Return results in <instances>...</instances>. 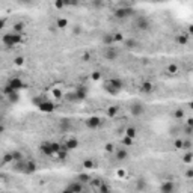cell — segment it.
Listing matches in <instances>:
<instances>
[{"mask_svg": "<svg viewBox=\"0 0 193 193\" xmlns=\"http://www.w3.org/2000/svg\"><path fill=\"white\" fill-rule=\"evenodd\" d=\"M5 23H6L5 20H0V29H3V27H5Z\"/></svg>", "mask_w": 193, "mask_h": 193, "instance_id": "816d5d0a", "label": "cell"}, {"mask_svg": "<svg viewBox=\"0 0 193 193\" xmlns=\"http://www.w3.org/2000/svg\"><path fill=\"white\" fill-rule=\"evenodd\" d=\"M51 94L54 95V98H62V95H64V92H62L60 89H53Z\"/></svg>", "mask_w": 193, "mask_h": 193, "instance_id": "ab89813d", "label": "cell"}, {"mask_svg": "<svg viewBox=\"0 0 193 193\" xmlns=\"http://www.w3.org/2000/svg\"><path fill=\"white\" fill-rule=\"evenodd\" d=\"M74 95H76V100H83L88 95V89L84 86H77L76 91H74Z\"/></svg>", "mask_w": 193, "mask_h": 193, "instance_id": "9a60e30c", "label": "cell"}, {"mask_svg": "<svg viewBox=\"0 0 193 193\" xmlns=\"http://www.w3.org/2000/svg\"><path fill=\"white\" fill-rule=\"evenodd\" d=\"M12 161H14V158H12L11 153H6V154L3 155V164H8V163H12Z\"/></svg>", "mask_w": 193, "mask_h": 193, "instance_id": "e575fe53", "label": "cell"}, {"mask_svg": "<svg viewBox=\"0 0 193 193\" xmlns=\"http://www.w3.org/2000/svg\"><path fill=\"white\" fill-rule=\"evenodd\" d=\"M113 154H115V158L116 160H119V161H122V160H127L128 158V151L125 150V148H118L113 151Z\"/></svg>", "mask_w": 193, "mask_h": 193, "instance_id": "5bb4252c", "label": "cell"}, {"mask_svg": "<svg viewBox=\"0 0 193 193\" xmlns=\"http://www.w3.org/2000/svg\"><path fill=\"white\" fill-rule=\"evenodd\" d=\"M6 97H8V100H9L11 103H17V101H18V98H20V97H18V91H12V92H11V94H8Z\"/></svg>", "mask_w": 193, "mask_h": 193, "instance_id": "603a6c76", "label": "cell"}, {"mask_svg": "<svg viewBox=\"0 0 193 193\" xmlns=\"http://www.w3.org/2000/svg\"><path fill=\"white\" fill-rule=\"evenodd\" d=\"M174 118H175V119H183V118H184V110H183V109H175Z\"/></svg>", "mask_w": 193, "mask_h": 193, "instance_id": "1f68e13d", "label": "cell"}, {"mask_svg": "<svg viewBox=\"0 0 193 193\" xmlns=\"http://www.w3.org/2000/svg\"><path fill=\"white\" fill-rule=\"evenodd\" d=\"M112 36H113V42H122V41H124V35H122L121 32L112 33Z\"/></svg>", "mask_w": 193, "mask_h": 193, "instance_id": "d6a6232c", "label": "cell"}, {"mask_svg": "<svg viewBox=\"0 0 193 193\" xmlns=\"http://www.w3.org/2000/svg\"><path fill=\"white\" fill-rule=\"evenodd\" d=\"M89 183L92 184V187H94L95 190H97V189H98V187L103 184V181H101V180H92V181H89Z\"/></svg>", "mask_w": 193, "mask_h": 193, "instance_id": "f35d334b", "label": "cell"}, {"mask_svg": "<svg viewBox=\"0 0 193 193\" xmlns=\"http://www.w3.org/2000/svg\"><path fill=\"white\" fill-rule=\"evenodd\" d=\"M175 189H177V186H175L174 181H163L161 186H160V192L161 193H172L175 192Z\"/></svg>", "mask_w": 193, "mask_h": 193, "instance_id": "8fae6325", "label": "cell"}, {"mask_svg": "<svg viewBox=\"0 0 193 193\" xmlns=\"http://www.w3.org/2000/svg\"><path fill=\"white\" fill-rule=\"evenodd\" d=\"M116 175H118V177H121V178H124V177H125V171H122V169H121V171H118V172H116Z\"/></svg>", "mask_w": 193, "mask_h": 193, "instance_id": "c3c4849f", "label": "cell"}, {"mask_svg": "<svg viewBox=\"0 0 193 193\" xmlns=\"http://www.w3.org/2000/svg\"><path fill=\"white\" fill-rule=\"evenodd\" d=\"M100 78H101V73H100V71H94V73H92V80H94V81H98Z\"/></svg>", "mask_w": 193, "mask_h": 193, "instance_id": "7bdbcfd3", "label": "cell"}, {"mask_svg": "<svg viewBox=\"0 0 193 193\" xmlns=\"http://www.w3.org/2000/svg\"><path fill=\"white\" fill-rule=\"evenodd\" d=\"M3 100H5V94H3V92H0V103H2Z\"/></svg>", "mask_w": 193, "mask_h": 193, "instance_id": "f5cc1de1", "label": "cell"}, {"mask_svg": "<svg viewBox=\"0 0 193 193\" xmlns=\"http://www.w3.org/2000/svg\"><path fill=\"white\" fill-rule=\"evenodd\" d=\"M8 84L14 89V91H20V89H23L26 84H24V81L21 80L20 77H12L9 78V81H8Z\"/></svg>", "mask_w": 193, "mask_h": 193, "instance_id": "9c48e42d", "label": "cell"}, {"mask_svg": "<svg viewBox=\"0 0 193 193\" xmlns=\"http://www.w3.org/2000/svg\"><path fill=\"white\" fill-rule=\"evenodd\" d=\"M177 71H178V67H177V65H169V67H167V73L175 74Z\"/></svg>", "mask_w": 193, "mask_h": 193, "instance_id": "60d3db41", "label": "cell"}, {"mask_svg": "<svg viewBox=\"0 0 193 193\" xmlns=\"http://www.w3.org/2000/svg\"><path fill=\"white\" fill-rule=\"evenodd\" d=\"M76 180L80 181V183H89V181H91V177H89L88 174H80V175H77Z\"/></svg>", "mask_w": 193, "mask_h": 193, "instance_id": "4316f807", "label": "cell"}, {"mask_svg": "<svg viewBox=\"0 0 193 193\" xmlns=\"http://www.w3.org/2000/svg\"><path fill=\"white\" fill-rule=\"evenodd\" d=\"M11 154H12V158H14V161H18V160H21V158H24V154L21 153V151H11ZM12 161V163H14Z\"/></svg>", "mask_w": 193, "mask_h": 193, "instance_id": "cb8c5ba5", "label": "cell"}, {"mask_svg": "<svg viewBox=\"0 0 193 193\" xmlns=\"http://www.w3.org/2000/svg\"><path fill=\"white\" fill-rule=\"evenodd\" d=\"M5 133V125H0V134Z\"/></svg>", "mask_w": 193, "mask_h": 193, "instance_id": "db71d44e", "label": "cell"}, {"mask_svg": "<svg viewBox=\"0 0 193 193\" xmlns=\"http://www.w3.org/2000/svg\"><path fill=\"white\" fill-rule=\"evenodd\" d=\"M33 103L38 106V109L44 113H51L54 112V103L50 101V100H45V98H36L33 100Z\"/></svg>", "mask_w": 193, "mask_h": 193, "instance_id": "3957f363", "label": "cell"}, {"mask_svg": "<svg viewBox=\"0 0 193 193\" xmlns=\"http://www.w3.org/2000/svg\"><path fill=\"white\" fill-rule=\"evenodd\" d=\"M2 180H3V177H0V181H2Z\"/></svg>", "mask_w": 193, "mask_h": 193, "instance_id": "6f0895ef", "label": "cell"}, {"mask_svg": "<svg viewBox=\"0 0 193 193\" xmlns=\"http://www.w3.org/2000/svg\"><path fill=\"white\" fill-rule=\"evenodd\" d=\"M154 91V84L151 83V81H143L142 84H140V92H143V94H151Z\"/></svg>", "mask_w": 193, "mask_h": 193, "instance_id": "ac0fdd59", "label": "cell"}, {"mask_svg": "<svg viewBox=\"0 0 193 193\" xmlns=\"http://www.w3.org/2000/svg\"><path fill=\"white\" fill-rule=\"evenodd\" d=\"M38 171V164L36 161L30 160V158H26V166H24V174H35Z\"/></svg>", "mask_w": 193, "mask_h": 193, "instance_id": "7c38bea8", "label": "cell"}, {"mask_svg": "<svg viewBox=\"0 0 193 193\" xmlns=\"http://www.w3.org/2000/svg\"><path fill=\"white\" fill-rule=\"evenodd\" d=\"M133 14H134V11H133L131 8H119V9L115 12V17L116 18L124 20V18H127V17H131Z\"/></svg>", "mask_w": 193, "mask_h": 193, "instance_id": "ba28073f", "label": "cell"}, {"mask_svg": "<svg viewBox=\"0 0 193 193\" xmlns=\"http://www.w3.org/2000/svg\"><path fill=\"white\" fill-rule=\"evenodd\" d=\"M189 39H190V35H189L187 32H184V33H181V35L177 36V42L181 44V45H186V44L189 42Z\"/></svg>", "mask_w": 193, "mask_h": 193, "instance_id": "d6986e66", "label": "cell"}, {"mask_svg": "<svg viewBox=\"0 0 193 193\" xmlns=\"http://www.w3.org/2000/svg\"><path fill=\"white\" fill-rule=\"evenodd\" d=\"M104 150H106V153H113L115 151V146H113V143H106Z\"/></svg>", "mask_w": 193, "mask_h": 193, "instance_id": "b9f144b4", "label": "cell"}, {"mask_svg": "<svg viewBox=\"0 0 193 193\" xmlns=\"http://www.w3.org/2000/svg\"><path fill=\"white\" fill-rule=\"evenodd\" d=\"M136 45H137V42H136L133 38H130V39L125 41V48H128V50H133Z\"/></svg>", "mask_w": 193, "mask_h": 193, "instance_id": "f1b7e54d", "label": "cell"}, {"mask_svg": "<svg viewBox=\"0 0 193 193\" xmlns=\"http://www.w3.org/2000/svg\"><path fill=\"white\" fill-rule=\"evenodd\" d=\"M73 32H74V35H80V33H81V27H80V26H78V24H76V26H74V27H73Z\"/></svg>", "mask_w": 193, "mask_h": 193, "instance_id": "bcb514c9", "label": "cell"}, {"mask_svg": "<svg viewBox=\"0 0 193 193\" xmlns=\"http://www.w3.org/2000/svg\"><path fill=\"white\" fill-rule=\"evenodd\" d=\"M24 36H26L24 33H15V32H11V33H5V35L2 36V42H3V45H5V47H8V48H12V47H15L17 44L23 42Z\"/></svg>", "mask_w": 193, "mask_h": 193, "instance_id": "6da1fadb", "label": "cell"}, {"mask_svg": "<svg viewBox=\"0 0 193 193\" xmlns=\"http://www.w3.org/2000/svg\"><path fill=\"white\" fill-rule=\"evenodd\" d=\"M118 56H119L118 48L112 47V45H107V47H106V50H104V57H106L107 60H116Z\"/></svg>", "mask_w": 193, "mask_h": 193, "instance_id": "8992f818", "label": "cell"}, {"mask_svg": "<svg viewBox=\"0 0 193 193\" xmlns=\"http://www.w3.org/2000/svg\"><path fill=\"white\" fill-rule=\"evenodd\" d=\"M104 89H106L109 94L115 95V94H118V92L122 89V81H121L119 78H109L107 81H104Z\"/></svg>", "mask_w": 193, "mask_h": 193, "instance_id": "7a4b0ae2", "label": "cell"}, {"mask_svg": "<svg viewBox=\"0 0 193 193\" xmlns=\"http://www.w3.org/2000/svg\"><path fill=\"white\" fill-rule=\"evenodd\" d=\"M103 42H104L106 45H110V44H113V36H112V35H106V36L103 38Z\"/></svg>", "mask_w": 193, "mask_h": 193, "instance_id": "74e56055", "label": "cell"}, {"mask_svg": "<svg viewBox=\"0 0 193 193\" xmlns=\"http://www.w3.org/2000/svg\"><path fill=\"white\" fill-rule=\"evenodd\" d=\"M183 161H184L186 164H192V161H193V154H192V151H187V153L184 154V157H183Z\"/></svg>", "mask_w": 193, "mask_h": 193, "instance_id": "484cf974", "label": "cell"}, {"mask_svg": "<svg viewBox=\"0 0 193 193\" xmlns=\"http://www.w3.org/2000/svg\"><path fill=\"white\" fill-rule=\"evenodd\" d=\"M32 0H20V3H30Z\"/></svg>", "mask_w": 193, "mask_h": 193, "instance_id": "11a10c76", "label": "cell"}, {"mask_svg": "<svg viewBox=\"0 0 193 193\" xmlns=\"http://www.w3.org/2000/svg\"><path fill=\"white\" fill-rule=\"evenodd\" d=\"M65 192H70V193H80L83 192V183H80V181H73V183H70V186H67L65 187Z\"/></svg>", "mask_w": 193, "mask_h": 193, "instance_id": "52a82bcc", "label": "cell"}, {"mask_svg": "<svg viewBox=\"0 0 193 193\" xmlns=\"http://www.w3.org/2000/svg\"><path fill=\"white\" fill-rule=\"evenodd\" d=\"M54 8L56 9H64L65 8V0H54Z\"/></svg>", "mask_w": 193, "mask_h": 193, "instance_id": "d590c367", "label": "cell"}, {"mask_svg": "<svg viewBox=\"0 0 193 193\" xmlns=\"http://www.w3.org/2000/svg\"><path fill=\"white\" fill-rule=\"evenodd\" d=\"M136 27H137L139 30H146V29H150V21H148L145 17H139V18L136 20Z\"/></svg>", "mask_w": 193, "mask_h": 193, "instance_id": "4fadbf2b", "label": "cell"}, {"mask_svg": "<svg viewBox=\"0 0 193 193\" xmlns=\"http://www.w3.org/2000/svg\"><path fill=\"white\" fill-rule=\"evenodd\" d=\"M84 124H86V127H88L89 130H97V128L101 127L103 121H101L100 116H89V118L84 121Z\"/></svg>", "mask_w": 193, "mask_h": 193, "instance_id": "277c9868", "label": "cell"}, {"mask_svg": "<svg viewBox=\"0 0 193 193\" xmlns=\"http://www.w3.org/2000/svg\"><path fill=\"white\" fill-rule=\"evenodd\" d=\"M103 2H112V0H103Z\"/></svg>", "mask_w": 193, "mask_h": 193, "instance_id": "9f6ffc18", "label": "cell"}, {"mask_svg": "<svg viewBox=\"0 0 193 193\" xmlns=\"http://www.w3.org/2000/svg\"><path fill=\"white\" fill-rule=\"evenodd\" d=\"M133 140H134V139H131V137H128V136H124V137H122V145H124V146H131V145H133Z\"/></svg>", "mask_w": 193, "mask_h": 193, "instance_id": "f546056e", "label": "cell"}, {"mask_svg": "<svg viewBox=\"0 0 193 193\" xmlns=\"http://www.w3.org/2000/svg\"><path fill=\"white\" fill-rule=\"evenodd\" d=\"M89 57H91V56H89V53H84V54L81 56V59H83V60H86V62L89 60Z\"/></svg>", "mask_w": 193, "mask_h": 193, "instance_id": "681fc988", "label": "cell"}, {"mask_svg": "<svg viewBox=\"0 0 193 193\" xmlns=\"http://www.w3.org/2000/svg\"><path fill=\"white\" fill-rule=\"evenodd\" d=\"M136 134H137L136 127H127V128H125V136H128V137L134 139V137H136Z\"/></svg>", "mask_w": 193, "mask_h": 193, "instance_id": "44dd1931", "label": "cell"}, {"mask_svg": "<svg viewBox=\"0 0 193 193\" xmlns=\"http://www.w3.org/2000/svg\"><path fill=\"white\" fill-rule=\"evenodd\" d=\"M183 143H184V140H183V139H177V140L174 142L175 150H183Z\"/></svg>", "mask_w": 193, "mask_h": 193, "instance_id": "8d00e7d4", "label": "cell"}, {"mask_svg": "<svg viewBox=\"0 0 193 193\" xmlns=\"http://www.w3.org/2000/svg\"><path fill=\"white\" fill-rule=\"evenodd\" d=\"M94 167H95V161H92L91 158L83 161V169H94Z\"/></svg>", "mask_w": 193, "mask_h": 193, "instance_id": "83f0119b", "label": "cell"}, {"mask_svg": "<svg viewBox=\"0 0 193 193\" xmlns=\"http://www.w3.org/2000/svg\"><path fill=\"white\" fill-rule=\"evenodd\" d=\"M187 125H193V119H192V118H187Z\"/></svg>", "mask_w": 193, "mask_h": 193, "instance_id": "f907efd6", "label": "cell"}, {"mask_svg": "<svg viewBox=\"0 0 193 193\" xmlns=\"http://www.w3.org/2000/svg\"><path fill=\"white\" fill-rule=\"evenodd\" d=\"M59 128H60L62 131L70 130V128H71V122H70V119H62V121H60V124H59Z\"/></svg>", "mask_w": 193, "mask_h": 193, "instance_id": "ffe728a7", "label": "cell"}, {"mask_svg": "<svg viewBox=\"0 0 193 193\" xmlns=\"http://www.w3.org/2000/svg\"><path fill=\"white\" fill-rule=\"evenodd\" d=\"M186 177H187L189 180H192V178H193V169H187V172H186Z\"/></svg>", "mask_w": 193, "mask_h": 193, "instance_id": "7dc6e473", "label": "cell"}, {"mask_svg": "<svg viewBox=\"0 0 193 193\" xmlns=\"http://www.w3.org/2000/svg\"><path fill=\"white\" fill-rule=\"evenodd\" d=\"M14 64H15L17 67H23V65H24V56H17V57L14 59Z\"/></svg>", "mask_w": 193, "mask_h": 193, "instance_id": "836d02e7", "label": "cell"}, {"mask_svg": "<svg viewBox=\"0 0 193 193\" xmlns=\"http://www.w3.org/2000/svg\"><path fill=\"white\" fill-rule=\"evenodd\" d=\"M64 145L71 151V150H76V148L78 146V140L76 139V137H70V139H67V140L64 142Z\"/></svg>", "mask_w": 193, "mask_h": 193, "instance_id": "2e32d148", "label": "cell"}, {"mask_svg": "<svg viewBox=\"0 0 193 193\" xmlns=\"http://www.w3.org/2000/svg\"><path fill=\"white\" fill-rule=\"evenodd\" d=\"M24 30H26V23L24 21H17L12 26V32H15V33H24Z\"/></svg>", "mask_w": 193, "mask_h": 193, "instance_id": "e0dca14e", "label": "cell"}, {"mask_svg": "<svg viewBox=\"0 0 193 193\" xmlns=\"http://www.w3.org/2000/svg\"><path fill=\"white\" fill-rule=\"evenodd\" d=\"M97 192H100V193H107V192H110V186H107V184H104V181H103V184L97 189Z\"/></svg>", "mask_w": 193, "mask_h": 193, "instance_id": "4dcf8cb0", "label": "cell"}, {"mask_svg": "<svg viewBox=\"0 0 193 193\" xmlns=\"http://www.w3.org/2000/svg\"><path fill=\"white\" fill-rule=\"evenodd\" d=\"M56 26H57L59 29H65V27L68 26V20H67V18H57Z\"/></svg>", "mask_w": 193, "mask_h": 193, "instance_id": "d4e9b609", "label": "cell"}, {"mask_svg": "<svg viewBox=\"0 0 193 193\" xmlns=\"http://www.w3.org/2000/svg\"><path fill=\"white\" fill-rule=\"evenodd\" d=\"M78 0H65V6H77Z\"/></svg>", "mask_w": 193, "mask_h": 193, "instance_id": "ee69618b", "label": "cell"}, {"mask_svg": "<svg viewBox=\"0 0 193 193\" xmlns=\"http://www.w3.org/2000/svg\"><path fill=\"white\" fill-rule=\"evenodd\" d=\"M130 112H131V115L134 116V118L142 116L143 113H145V106H143V103H140V101L133 103V104H131V107H130Z\"/></svg>", "mask_w": 193, "mask_h": 193, "instance_id": "5b68a950", "label": "cell"}, {"mask_svg": "<svg viewBox=\"0 0 193 193\" xmlns=\"http://www.w3.org/2000/svg\"><path fill=\"white\" fill-rule=\"evenodd\" d=\"M39 151H41L44 155H47V157L54 155V153H53V146H51V142H42V143L39 145Z\"/></svg>", "mask_w": 193, "mask_h": 193, "instance_id": "30bf717a", "label": "cell"}, {"mask_svg": "<svg viewBox=\"0 0 193 193\" xmlns=\"http://www.w3.org/2000/svg\"><path fill=\"white\" fill-rule=\"evenodd\" d=\"M118 112H119V107H118V106H110V107L107 109L106 113H107L109 118H115V116L118 115Z\"/></svg>", "mask_w": 193, "mask_h": 193, "instance_id": "7402d4cb", "label": "cell"}, {"mask_svg": "<svg viewBox=\"0 0 193 193\" xmlns=\"http://www.w3.org/2000/svg\"><path fill=\"white\" fill-rule=\"evenodd\" d=\"M192 131H193V125H186V127H184V133H186L187 136H190Z\"/></svg>", "mask_w": 193, "mask_h": 193, "instance_id": "f6af8a7d", "label": "cell"}, {"mask_svg": "<svg viewBox=\"0 0 193 193\" xmlns=\"http://www.w3.org/2000/svg\"><path fill=\"white\" fill-rule=\"evenodd\" d=\"M155 2H157V0H155ZM158 2H160V0H158Z\"/></svg>", "mask_w": 193, "mask_h": 193, "instance_id": "680465c9", "label": "cell"}]
</instances>
